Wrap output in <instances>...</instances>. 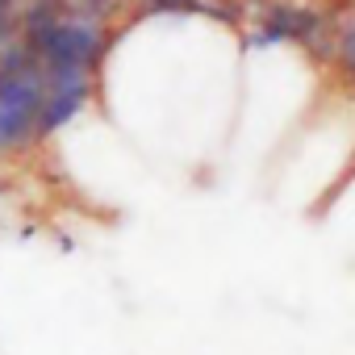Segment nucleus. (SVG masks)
<instances>
[{
    "label": "nucleus",
    "instance_id": "f257e3e1",
    "mask_svg": "<svg viewBox=\"0 0 355 355\" xmlns=\"http://www.w3.org/2000/svg\"><path fill=\"white\" fill-rule=\"evenodd\" d=\"M46 105V67L26 42L0 51V150H13L38 134Z\"/></svg>",
    "mask_w": 355,
    "mask_h": 355
},
{
    "label": "nucleus",
    "instance_id": "f03ea898",
    "mask_svg": "<svg viewBox=\"0 0 355 355\" xmlns=\"http://www.w3.org/2000/svg\"><path fill=\"white\" fill-rule=\"evenodd\" d=\"M334 63L343 67L347 80H355V17L347 26H338V55H334Z\"/></svg>",
    "mask_w": 355,
    "mask_h": 355
},
{
    "label": "nucleus",
    "instance_id": "7ed1b4c3",
    "mask_svg": "<svg viewBox=\"0 0 355 355\" xmlns=\"http://www.w3.org/2000/svg\"><path fill=\"white\" fill-rule=\"evenodd\" d=\"M163 17V13H205V0H146L142 17Z\"/></svg>",
    "mask_w": 355,
    "mask_h": 355
},
{
    "label": "nucleus",
    "instance_id": "20e7f679",
    "mask_svg": "<svg viewBox=\"0 0 355 355\" xmlns=\"http://www.w3.org/2000/svg\"><path fill=\"white\" fill-rule=\"evenodd\" d=\"M142 5H146V0H142Z\"/></svg>",
    "mask_w": 355,
    "mask_h": 355
}]
</instances>
